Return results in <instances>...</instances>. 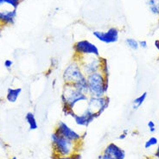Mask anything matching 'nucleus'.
I'll use <instances>...</instances> for the list:
<instances>
[{"mask_svg": "<svg viewBox=\"0 0 159 159\" xmlns=\"http://www.w3.org/2000/svg\"><path fill=\"white\" fill-rule=\"evenodd\" d=\"M4 4H5L4 0H0V5H4Z\"/></svg>", "mask_w": 159, "mask_h": 159, "instance_id": "c85d7f7f", "label": "nucleus"}, {"mask_svg": "<svg viewBox=\"0 0 159 159\" xmlns=\"http://www.w3.org/2000/svg\"><path fill=\"white\" fill-rule=\"evenodd\" d=\"M87 79V75L84 74L79 61L73 59L71 62L68 64L62 73V80L64 84L75 85L80 81Z\"/></svg>", "mask_w": 159, "mask_h": 159, "instance_id": "20e7f679", "label": "nucleus"}, {"mask_svg": "<svg viewBox=\"0 0 159 159\" xmlns=\"http://www.w3.org/2000/svg\"><path fill=\"white\" fill-rule=\"evenodd\" d=\"M53 155L71 156L77 152V145L79 143H74L68 139L61 137L56 132H53L50 136Z\"/></svg>", "mask_w": 159, "mask_h": 159, "instance_id": "7ed1b4c3", "label": "nucleus"}, {"mask_svg": "<svg viewBox=\"0 0 159 159\" xmlns=\"http://www.w3.org/2000/svg\"><path fill=\"white\" fill-rule=\"evenodd\" d=\"M75 52L74 58L80 59L85 56H99V49L95 44L88 40H80L73 46Z\"/></svg>", "mask_w": 159, "mask_h": 159, "instance_id": "39448f33", "label": "nucleus"}, {"mask_svg": "<svg viewBox=\"0 0 159 159\" xmlns=\"http://www.w3.org/2000/svg\"><path fill=\"white\" fill-rule=\"evenodd\" d=\"M88 98V94L76 89L70 84H64L62 93L61 94L62 107L70 108L75 110L78 104L87 103Z\"/></svg>", "mask_w": 159, "mask_h": 159, "instance_id": "f03ea898", "label": "nucleus"}, {"mask_svg": "<svg viewBox=\"0 0 159 159\" xmlns=\"http://www.w3.org/2000/svg\"><path fill=\"white\" fill-rule=\"evenodd\" d=\"M54 132H56V134H58L61 137H63L65 139H68V140L76 143H80L84 139L85 136L87 135V133H85L83 136L80 134L79 132L75 131L73 128L70 127L68 124L65 123L64 121H59L57 123Z\"/></svg>", "mask_w": 159, "mask_h": 159, "instance_id": "423d86ee", "label": "nucleus"}, {"mask_svg": "<svg viewBox=\"0 0 159 159\" xmlns=\"http://www.w3.org/2000/svg\"><path fill=\"white\" fill-rule=\"evenodd\" d=\"M147 126L149 128V131L151 133H154L156 131V125L155 123L152 121V120H150L147 123Z\"/></svg>", "mask_w": 159, "mask_h": 159, "instance_id": "412c9836", "label": "nucleus"}, {"mask_svg": "<svg viewBox=\"0 0 159 159\" xmlns=\"http://www.w3.org/2000/svg\"><path fill=\"white\" fill-rule=\"evenodd\" d=\"M158 25H159V19H158Z\"/></svg>", "mask_w": 159, "mask_h": 159, "instance_id": "2f4dec72", "label": "nucleus"}, {"mask_svg": "<svg viewBox=\"0 0 159 159\" xmlns=\"http://www.w3.org/2000/svg\"><path fill=\"white\" fill-rule=\"evenodd\" d=\"M99 71L106 76H109V75H110L107 60L104 58V57H101V66H100V70Z\"/></svg>", "mask_w": 159, "mask_h": 159, "instance_id": "a211bd4d", "label": "nucleus"}, {"mask_svg": "<svg viewBox=\"0 0 159 159\" xmlns=\"http://www.w3.org/2000/svg\"><path fill=\"white\" fill-rule=\"evenodd\" d=\"M72 118L74 119L75 123L77 125L82 126V127H88V125L93 123L94 121V119H97L98 117L93 111H92L90 109H88L86 107V108L81 112H80V113L75 112Z\"/></svg>", "mask_w": 159, "mask_h": 159, "instance_id": "9d476101", "label": "nucleus"}, {"mask_svg": "<svg viewBox=\"0 0 159 159\" xmlns=\"http://www.w3.org/2000/svg\"><path fill=\"white\" fill-rule=\"evenodd\" d=\"M109 105L110 98L107 95L102 97H89L87 102V108L93 111L99 118L109 107Z\"/></svg>", "mask_w": 159, "mask_h": 159, "instance_id": "0eeeda50", "label": "nucleus"}, {"mask_svg": "<svg viewBox=\"0 0 159 159\" xmlns=\"http://www.w3.org/2000/svg\"><path fill=\"white\" fill-rule=\"evenodd\" d=\"M103 154L108 156L109 157L112 159L125 158V151L115 143H108L106 148L104 149Z\"/></svg>", "mask_w": 159, "mask_h": 159, "instance_id": "9b49d317", "label": "nucleus"}, {"mask_svg": "<svg viewBox=\"0 0 159 159\" xmlns=\"http://www.w3.org/2000/svg\"><path fill=\"white\" fill-rule=\"evenodd\" d=\"M128 132H129V131H128L127 129L123 130V132L118 137V139H119V140H124V139H125V138H126L128 135Z\"/></svg>", "mask_w": 159, "mask_h": 159, "instance_id": "5701e85b", "label": "nucleus"}, {"mask_svg": "<svg viewBox=\"0 0 159 159\" xmlns=\"http://www.w3.org/2000/svg\"><path fill=\"white\" fill-rule=\"evenodd\" d=\"M139 48H143V49H144V48H147V47H148L147 42H146L145 40H142V41H139Z\"/></svg>", "mask_w": 159, "mask_h": 159, "instance_id": "393cba45", "label": "nucleus"}, {"mask_svg": "<svg viewBox=\"0 0 159 159\" xmlns=\"http://www.w3.org/2000/svg\"><path fill=\"white\" fill-rule=\"evenodd\" d=\"M1 35H2V26L0 25V36H1Z\"/></svg>", "mask_w": 159, "mask_h": 159, "instance_id": "c756f323", "label": "nucleus"}, {"mask_svg": "<svg viewBox=\"0 0 159 159\" xmlns=\"http://www.w3.org/2000/svg\"><path fill=\"white\" fill-rule=\"evenodd\" d=\"M125 44L131 50H138L139 48V41H137L134 38H126L125 40Z\"/></svg>", "mask_w": 159, "mask_h": 159, "instance_id": "f3484780", "label": "nucleus"}, {"mask_svg": "<svg viewBox=\"0 0 159 159\" xmlns=\"http://www.w3.org/2000/svg\"><path fill=\"white\" fill-rule=\"evenodd\" d=\"M76 60L80 61L81 68L86 75H88L95 72H99L100 70V66H101L100 56H85Z\"/></svg>", "mask_w": 159, "mask_h": 159, "instance_id": "6e6552de", "label": "nucleus"}, {"mask_svg": "<svg viewBox=\"0 0 159 159\" xmlns=\"http://www.w3.org/2000/svg\"><path fill=\"white\" fill-rule=\"evenodd\" d=\"M93 36L103 43H116L119 39V30L115 27H111L107 30H95L93 32Z\"/></svg>", "mask_w": 159, "mask_h": 159, "instance_id": "1a4fd4ad", "label": "nucleus"}, {"mask_svg": "<svg viewBox=\"0 0 159 159\" xmlns=\"http://www.w3.org/2000/svg\"><path fill=\"white\" fill-rule=\"evenodd\" d=\"M22 93V88H9L6 93V99L10 103H15Z\"/></svg>", "mask_w": 159, "mask_h": 159, "instance_id": "ddd939ff", "label": "nucleus"}, {"mask_svg": "<svg viewBox=\"0 0 159 159\" xmlns=\"http://www.w3.org/2000/svg\"><path fill=\"white\" fill-rule=\"evenodd\" d=\"M154 157L156 159H159V145H157V147L156 149L155 153H154Z\"/></svg>", "mask_w": 159, "mask_h": 159, "instance_id": "a878e982", "label": "nucleus"}, {"mask_svg": "<svg viewBox=\"0 0 159 159\" xmlns=\"http://www.w3.org/2000/svg\"><path fill=\"white\" fill-rule=\"evenodd\" d=\"M148 95V93L147 92H143L142 94H140L139 97H137L135 99H133V101H132V105H133V110H137V109H139L143 103H144V101H145V99L147 98Z\"/></svg>", "mask_w": 159, "mask_h": 159, "instance_id": "dca6fc26", "label": "nucleus"}, {"mask_svg": "<svg viewBox=\"0 0 159 159\" xmlns=\"http://www.w3.org/2000/svg\"><path fill=\"white\" fill-rule=\"evenodd\" d=\"M11 159H17V157H12Z\"/></svg>", "mask_w": 159, "mask_h": 159, "instance_id": "7c9ffc66", "label": "nucleus"}, {"mask_svg": "<svg viewBox=\"0 0 159 159\" xmlns=\"http://www.w3.org/2000/svg\"><path fill=\"white\" fill-rule=\"evenodd\" d=\"M157 144H158V139H157L156 137H151L144 143V149L148 150V149L153 147L155 145H157Z\"/></svg>", "mask_w": 159, "mask_h": 159, "instance_id": "6ab92c4d", "label": "nucleus"}, {"mask_svg": "<svg viewBox=\"0 0 159 159\" xmlns=\"http://www.w3.org/2000/svg\"><path fill=\"white\" fill-rule=\"evenodd\" d=\"M4 67H5V68H8V69H10V68H11L12 66H13V61H12L11 60L6 59L5 61H4Z\"/></svg>", "mask_w": 159, "mask_h": 159, "instance_id": "b1692460", "label": "nucleus"}, {"mask_svg": "<svg viewBox=\"0 0 159 159\" xmlns=\"http://www.w3.org/2000/svg\"><path fill=\"white\" fill-rule=\"evenodd\" d=\"M52 159H75L74 155L71 156H52Z\"/></svg>", "mask_w": 159, "mask_h": 159, "instance_id": "4be33fe9", "label": "nucleus"}, {"mask_svg": "<svg viewBox=\"0 0 159 159\" xmlns=\"http://www.w3.org/2000/svg\"><path fill=\"white\" fill-rule=\"evenodd\" d=\"M154 45H155L156 48L157 49V51L159 52V40H156L155 42H154Z\"/></svg>", "mask_w": 159, "mask_h": 159, "instance_id": "cd10ccee", "label": "nucleus"}, {"mask_svg": "<svg viewBox=\"0 0 159 159\" xmlns=\"http://www.w3.org/2000/svg\"><path fill=\"white\" fill-rule=\"evenodd\" d=\"M17 16L16 10H1L0 11V25L9 26L15 24Z\"/></svg>", "mask_w": 159, "mask_h": 159, "instance_id": "f8f14e48", "label": "nucleus"}, {"mask_svg": "<svg viewBox=\"0 0 159 159\" xmlns=\"http://www.w3.org/2000/svg\"><path fill=\"white\" fill-rule=\"evenodd\" d=\"M88 94L89 97L107 95L109 88V76L104 75L100 71L87 75Z\"/></svg>", "mask_w": 159, "mask_h": 159, "instance_id": "f257e3e1", "label": "nucleus"}, {"mask_svg": "<svg viewBox=\"0 0 159 159\" xmlns=\"http://www.w3.org/2000/svg\"><path fill=\"white\" fill-rule=\"evenodd\" d=\"M25 120L28 124L29 128L30 131H35L38 128V124H37V121H36V117L34 115V113L31 112V111H29L26 113L25 115Z\"/></svg>", "mask_w": 159, "mask_h": 159, "instance_id": "4468645a", "label": "nucleus"}, {"mask_svg": "<svg viewBox=\"0 0 159 159\" xmlns=\"http://www.w3.org/2000/svg\"><path fill=\"white\" fill-rule=\"evenodd\" d=\"M98 159H112V158L109 157L108 156L105 155V154H103V153H102V154H100V155L98 157Z\"/></svg>", "mask_w": 159, "mask_h": 159, "instance_id": "bb28decb", "label": "nucleus"}, {"mask_svg": "<svg viewBox=\"0 0 159 159\" xmlns=\"http://www.w3.org/2000/svg\"><path fill=\"white\" fill-rule=\"evenodd\" d=\"M4 4H8L11 7H12V9H15L16 10V8L19 6L20 3L22 2V0H4Z\"/></svg>", "mask_w": 159, "mask_h": 159, "instance_id": "aec40b11", "label": "nucleus"}, {"mask_svg": "<svg viewBox=\"0 0 159 159\" xmlns=\"http://www.w3.org/2000/svg\"><path fill=\"white\" fill-rule=\"evenodd\" d=\"M145 4L151 14L159 16V0H145Z\"/></svg>", "mask_w": 159, "mask_h": 159, "instance_id": "2eb2a0df", "label": "nucleus"}]
</instances>
